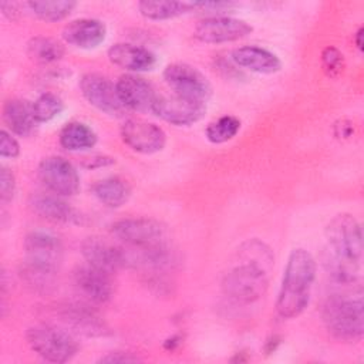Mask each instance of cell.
<instances>
[{"label":"cell","mask_w":364,"mask_h":364,"mask_svg":"<svg viewBox=\"0 0 364 364\" xmlns=\"http://www.w3.org/2000/svg\"><path fill=\"white\" fill-rule=\"evenodd\" d=\"M316 270L317 264L310 252L301 247L290 252L276 300V311L282 318H294L306 310Z\"/></svg>","instance_id":"obj_1"},{"label":"cell","mask_w":364,"mask_h":364,"mask_svg":"<svg viewBox=\"0 0 364 364\" xmlns=\"http://www.w3.org/2000/svg\"><path fill=\"white\" fill-rule=\"evenodd\" d=\"M323 321L328 333L341 341H358L363 337V291L328 296L323 306Z\"/></svg>","instance_id":"obj_2"},{"label":"cell","mask_w":364,"mask_h":364,"mask_svg":"<svg viewBox=\"0 0 364 364\" xmlns=\"http://www.w3.org/2000/svg\"><path fill=\"white\" fill-rule=\"evenodd\" d=\"M30 348L50 363H67L78 351L75 338L64 328L53 324H34L26 333Z\"/></svg>","instance_id":"obj_3"},{"label":"cell","mask_w":364,"mask_h":364,"mask_svg":"<svg viewBox=\"0 0 364 364\" xmlns=\"http://www.w3.org/2000/svg\"><path fill=\"white\" fill-rule=\"evenodd\" d=\"M111 233L127 247L156 250L168 247V230L164 223L151 218H128L111 225Z\"/></svg>","instance_id":"obj_4"},{"label":"cell","mask_w":364,"mask_h":364,"mask_svg":"<svg viewBox=\"0 0 364 364\" xmlns=\"http://www.w3.org/2000/svg\"><path fill=\"white\" fill-rule=\"evenodd\" d=\"M269 287V272L257 264L243 262L230 269L222 280L223 293L237 303H253L264 296Z\"/></svg>","instance_id":"obj_5"},{"label":"cell","mask_w":364,"mask_h":364,"mask_svg":"<svg viewBox=\"0 0 364 364\" xmlns=\"http://www.w3.org/2000/svg\"><path fill=\"white\" fill-rule=\"evenodd\" d=\"M327 247L336 256L361 264L363 232L358 220L350 213L336 215L326 226Z\"/></svg>","instance_id":"obj_6"},{"label":"cell","mask_w":364,"mask_h":364,"mask_svg":"<svg viewBox=\"0 0 364 364\" xmlns=\"http://www.w3.org/2000/svg\"><path fill=\"white\" fill-rule=\"evenodd\" d=\"M24 253L27 266L54 274L63 262L64 247L54 233L34 230L24 239Z\"/></svg>","instance_id":"obj_7"},{"label":"cell","mask_w":364,"mask_h":364,"mask_svg":"<svg viewBox=\"0 0 364 364\" xmlns=\"http://www.w3.org/2000/svg\"><path fill=\"white\" fill-rule=\"evenodd\" d=\"M164 80L172 90V94L189 100L206 104L212 95V85L206 75L185 63L169 64L164 70Z\"/></svg>","instance_id":"obj_8"},{"label":"cell","mask_w":364,"mask_h":364,"mask_svg":"<svg viewBox=\"0 0 364 364\" xmlns=\"http://www.w3.org/2000/svg\"><path fill=\"white\" fill-rule=\"evenodd\" d=\"M80 90L84 98L101 112L111 117H122L125 107L119 101L115 84L105 75L87 73L80 80Z\"/></svg>","instance_id":"obj_9"},{"label":"cell","mask_w":364,"mask_h":364,"mask_svg":"<svg viewBox=\"0 0 364 364\" xmlns=\"http://www.w3.org/2000/svg\"><path fill=\"white\" fill-rule=\"evenodd\" d=\"M252 26L245 20L228 16H210L193 28V36L206 44H222L240 40L252 33Z\"/></svg>","instance_id":"obj_10"},{"label":"cell","mask_w":364,"mask_h":364,"mask_svg":"<svg viewBox=\"0 0 364 364\" xmlns=\"http://www.w3.org/2000/svg\"><path fill=\"white\" fill-rule=\"evenodd\" d=\"M43 185L58 196H73L80 189V176L71 162L61 156L44 158L37 169Z\"/></svg>","instance_id":"obj_11"},{"label":"cell","mask_w":364,"mask_h":364,"mask_svg":"<svg viewBox=\"0 0 364 364\" xmlns=\"http://www.w3.org/2000/svg\"><path fill=\"white\" fill-rule=\"evenodd\" d=\"M152 112L172 125L183 127L198 122L206 112V104L176 94L158 95Z\"/></svg>","instance_id":"obj_12"},{"label":"cell","mask_w":364,"mask_h":364,"mask_svg":"<svg viewBox=\"0 0 364 364\" xmlns=\"http://www.w3.org/2000/svg\"><path fill=\"white\" fill-rule=\"evenodd\" d=\"M121 138L132 151L151 155L164 149L166 135L164 129L139 118H129L121 127Z\"/></svg>","instance_id":"obj_13"},{"label":"cell","mask_w":364,"mask_h":364,"mask_svg":"<svg viewBox=\"0 0 364 364\" xmlns=\"http://www.w3.org/2000/svg\"><path fill=\"white\" fill-rule=\"evenodd\" d=\"M73 280L78 291L90 301L104 304L111 300L114 294V282L111 273L100 270L88 263L75 267Z\"/></svg>","instance_id":"obj_14"},{"label":"cell","mask_w":364,"mask_h":364,"mask_svg":"<svg viewBox=\"0 0 364 364\" xmlns=\"http://www.w3.org/2000/svg\"><path fill=\"white\" fill-rule=\"evenodd\" d=\"M117 94L122 105L136 112L152 111L156 94L152 85L135 74H125L115 82Z\"/></svg>","instance_id":"obj_15"},{"label":"cell","mask_w":364,"mask_h":364,"mask_svg":"<svg viewBox=\"0 0 364 364\" xmlns=\"http://www.w3.org/2000/svg\"><path fill=\"white\" fill-rule=\"evenodd\" d=\"M81 253L88 264L111 274L127 266L124 249L97 236H90L82 240Z\"/></svg>","instance_id":"obj_16"},{"label":"cell","mask_w":364,"mask_h":364,"mask_svg":"<svg viewBox=\"0 0 364 364\" xmlns=\"http://www.w3.org/2000/svg\"><path fill=\"white\" fill-rule=\"evenodd\" d=\"M60 318L70 327L73 331L94 337V336H104L107 333V326L92 311L88 306L80 303H68L58 309Z\"/></svg>","instance_id":"obj_17"},{"label":"cell","mask_w":364,"mask_h":364,"mask_svg":"<svg viewBox=\"0 0 364 364\" xmlns=\"http://www.w3.org/2000/svg\"><path fill=\"white\" fill-rule=\"evenodd\" d=\"M105 36L107 27L97 18H78L63 28L64 41L84 50L98 47L105 40Z\"/></svg>","instance_id":"obj_18"},{"label":"cell","mask_w":364,"mask_h":364,"mask_svg":"<svg viewBox=\"0 0 364 364\" xmlns=\"http://www.w3.org/2000/svg\"><path fill=\"white\" fill-rule=\"evenodd\" d=\"M108 58L117 67L131 73L149 71L156 64V57L152 51L128 43H117L109 47Z\"/></svg>","instance_id":"obj_19"},{"label":"cell","mask_w":364,"mask_h":364,"mask_svg":"<svg viewBox=\"0 0 364 364\" xmlns=\"http://www.w3.org/2000/svg\"><path fill=\"white\" fill-rule=\"evenodd\" d=\"M232 60L236 65L259 74H273L282 67L279 57L257 46H245L232 51Z\"/></svg>","instance_id":"obj_20"},{"label":"cell","mask_w":364,"mask_h":364,"mask_svg":"<svg viewBox=\"0 0 364 364\" xmlns=\"http://www.w3.org/2000/svg\"><path fill=\"white\" fill-rule=\"evenodd\" d=\"M3 121L18 136H28L34 131L36 124H38L33 112V104L20 98H11L4 102Z\"/></svg>","instance_id":"obj_21"},{"label":"cell","mask_w":364,"mask_h":364,"mask_svg":"<svg viewBox=\"0 0 364 364\" xmlns=\"http://www.w3.org/2000/svg\"><path fill=\"white\" fill-rule=\"evenodd\" d=\"M30 208L34 213L51 222L70 223L78 218L75 210L58 195H34L30 199Z\"/></svg>","instance_id":"obj_22"},{"label":"cell","mask_w":364,"mask_h":364,"mask_svg":"<svg viewBox=\"0 0 364 364\" xmlns=\"http://www.w3.org/2000/svg\"><path fill=\"white\" fill-rule=\"evenodd\" d=\"M139 13L148 20H168L196 10L195 1L142 0L138 3Z\"/></svg>","instance_id":"obj_23"},{"label":"cell","mask_w":364,"mask_h":364,"mask_svg":"<svg viewBox=\"0 0 364 364\" xmlns=\"http://www.w3.org/2000/svg\"><path fill=\"white\" fill-rule=\"evenodd\" d=\"M92 193L105 206L119 208L128 200L131 195V189L124 179L118 176H111V178L98 181L92 186Z\"/></svg>","instance_id":"obj_24"},{"label":"cell","mask_w":364,"mask_h":364,"mask_svg":"<svg viewBox=\"0 0 364 364\" xmlns=\"http://www.w3.org/2000/svg\"><path fill=\"white\" fill-rule=\"evenodd\" d=\"M60 145L68 151L90 149L97 144V134L84 122L73 121L60 131Z\"/></svg>","instance_id":"obj_25"},{"label":"cell","mask_w":364,"mask_h":364,"mask_svg":"<svg viewBox=\"0 0 364 364\" xmlns=\"http://www.w3.org/2000/svg\"><path fill=\"white\" fill-rule=\"evenodd\" d=\"M27 54L36 63L50 64L61 60L65 54V48L55 38L36 36L27 43Z\"/></svg>","instance_id":"obj_26"},{"label":"cell","mask_w":364,"mask_h":364,"mask_svg":"<svg viewBox=\"0 0 364 364\" xmlns=\"http://www.w3.org/2000/svg\"><path fill=\"white\" fill-rule=\"evenodd\" d=\"M27 7L41 20L55 23L64 20L77 7L75 1L71 0H53V1H28Z\"/></svg>","instance_id":"obj_27"},{"label":"cell","mask_w":364,"mask_h":364,"mask_svg":"<svg viewBox=\"0 0 364 364\" xmlns=\"http://www.w3.org/2000/svg\"><path fill=\"white\" fill-rule=\"evenodd\" d=\"M239 129H240L239 118L233 115H225L210 122L206 127L205 135L208 141L212 144H225L230 141L239 132Z\"/></svg>","instance_id":"obj_28"},{"label":"cell","mask_w":364,"mask_h":364,"mask_svg":"<svg viewBox=\"0 0 364 364\" xmlns=\"http://www.w3.org/2000/svg\"><path fill=\"white\" fill-rule=\"evenodd\" d=\"M239 255L243 262L257 264L262 269H264L266 272H269L274 263L270 249L263 242H259L255 239L243 243L239 250Z\"/></svg>","instance_id":"obj_29"},{"label":"cell","mask_w":364,"mask_h":364,"mask_svg":"<svg viewBox=\"0 0 364 364\" xmlns=\"http://www.w3.org/2000/svg\"><path fill=\"white\" fill-rule=\"evenodd\" d=\"M63 109V100L53 92H44L33 102V112L37 122H48Z\"/></svg>","instance_id":"obj_30"},{"label":"cell","mask_w":364,"mask_h":364,"mask_svg":"<svg viewBox=\"0 0 364 364\" xmlns=\"http://www.w3.org/2000/svg\"><path fill=\"white\" fill-rule=\"evenodd\" d=\"M14 191H16V179L13 172L6 168L1 166L0 171V198L1 202H9L13 199L14 196Z\"/></svg>","instance_id":"obj_31"},{"label":"cell","mask_w":364,"mask_h":364,"mask_svg":"<svg viewBox=\"0 0 364 364\" xmlns=\"http://www.w3.org/2000/svg\"><path fill=\"white\" fill-rule=\"evenodd\" d=\"M20 154V145L17 139L6 129L0 131V155L3 158H17Z\"/></svg>","instance_id":"obj_32"},{"label":"cell","mask_w":364,"mask_h":364,"mask_svg":"<svg viewBox=\"0 0 364 364\" xmlns=\"http://www.w3.org/2000/svg\"><path fill=\"white\" fill-rule=\"evenodd\" d=\"M323 65L328 73H338L343 67V55L341 53L334 47H327L323 51Z\"/></svg>","instance_id":"obj_33"},{"label":"cell","mask_w":364,"mask_h":364,"mask_svg":"<svg viewBox=\"0 0 364 364\" xmlns=\"http://www.w3.org/2000/svg\"><path fill=\"white\" fill-rule=\"evenodd\" d=\"M141 361V358H138L136 355H134L132 353H127V351H114V353H108L107 355L101 357L98 360V363H108V364H117V363H136Z\"/></svg>","instance_id":"obj_34"},{"label":"cell","mask_w":364,"mask_h":364,"mask_svg":"<svg viewBox=\"0 0 364 364\" xmlns=\"http://www.w3.org/2000/svg\"><path fill=\"white\" fill-rule=\"evenodd\" d=\"M115 164V159L107 155H94L90 158H85L82 161V166L87 169H95V168H102V166H109Z\"/></svg>","instance_id":"obj_35"},{"label":"cell","mask_w":364,"mask_h":364,"mask_svg":"<svg viewBox=\"0 0 364 364\" xmlns=\"http://www.w3.org/2000/svg\"><path fill=\"white\" fill-rule=\"evenodd\" d=\"M0 9H1V13H3L7 18H10V20H14V18L18 16V13H20L17 3L3 1V3H0Z\"/></svg>","instance_id":"obj_36"},{"label":"cell","mask_w":364,"mask_h":364,"mask_svg":"<svg viewBox=\"0 0 364 364\" xmlns=\"http://www.w3.org/2000/svg\"><path fill=\"white\" fill-rule=\"evenodd\" d=\"M363 28H358V31L355 33V44L360 50H363Z\"/></svg>","instance_id":"obj_37"}]
</instances>
